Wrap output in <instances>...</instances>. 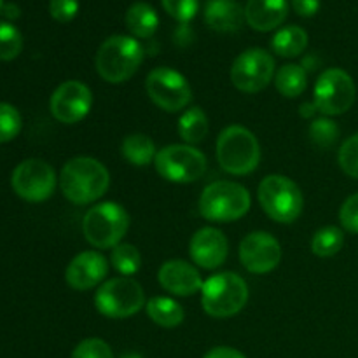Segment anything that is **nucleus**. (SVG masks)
I'll use <instances>...</instances> for the list:
<instances>
[{
	"mask_svg": "<svg viewBox=\"0 0 358 358\" xmlns=\"http://www.w3.org/2000/svg\"><path fill=\"white\" fill-rule=\"evenodd\" d=\"M110 264L122 276H133L140 269V264H142L138 248L131 243H119L112 250Z\"/></svg>",
	"mask_w": 358,
	"mask_h": 358,
	"instance_id": "28",
	"label": "nucleus"
},
{
	"mask_svg": "<svg viewBox=\"0 0 358 358\" xmlns=\"http://www.w3.org/2000/svg\"><path fill=\"white\" fill-rule=\"evenodd\" d=\"M178 135L187 145L203 142L208 135V117L201 107H191L178 119Z\"/></svg>",
	"mask_w": 358,
	"mask_h": 358,
	"instance_id": "25",
	"label": "nucleus"
},
{
	"mask_svg": "<svg viewBox=\"0 0 358 358\" xmlns=\"http://www.w3.org/2000/svg\"><path fill=\"white\" fill-rule=\"evenodd\" d=\"M121 154L133 166H147L156 159V145L152 140L142 133H135L122 140Z\"/></svg>",
	"mask_w": 358,
	"mask_h": 358,
	"instance_id": "24",
	"label": "nucleus"
},
{
	"mask_svg": "<svg viewBox=\"0 0 358 358\" xmlns=\"http://www.w3.org/2000/svg\"><path fill=\"white\" fill-rule=\"evenodd\" d=\"M339 220L348 233L358 234V192L350 196L343 203L341 210H339Z\"/></svg>",
	"mask_w": 358,
	"mask_h": 358,
	"instance_id": "36",
	"label": "nucleus"
},
{
	"mask_svg": "<svg viewBox=\"0 0 358 358\" xmlns=\"http://www.w3.org/2000/svg\"><path fill=\"white\" fill-rule=\"evenodd\" d=\"M275 77V58L261 48L241 52L231 66V80L243 93H259Z\"/></svg>",
	"mask_w": 358,
	"mask_h": 358,
	"instance_id": "12",
	"label": "nucleus"
},
{
	"mask_svg": "<svg viewBox=\"0 0 358 358\" xmlns=\"http://www.w3.org/2000/svg\"><path fill=\"white\" fill-rule=\"evenodd\" d=\"M275 86L282 96H301L308 87L306 69H303L301 65H296V63L283 65L275 76Z\"/></svg>",
	"mask_w": 358,
	"mask_h": 358,
	"instance_id": "26",
	"label": "nucleus"
},
{
	"mask_svg": "<svg viewBox=\"0 0 358 358\" xmlns=\"http://www.w3.org/2000/svg\"><path fill=\"white\" fill-rule=\"evenodd\" d=\"M229 243L222 231L215 227H203L192 236L189 254L194 264L203 269H217L227 259Z\"/></svg>",
	"mask_w": 358,
	"mask_h": 358,
	"instance_id": "17",
	"label": "nucleus"
},
{
	"mask_svg": "<svg viewBox=\"0 0 358 358\" xmlns=\"http://www.w3.org/2000/svg\"><path fill=\"white\" fill-rule=\"evenodd\" d=\"M240 261L254 275L273 271L282 261V247L273 234L255 231L247 234L240 243Z\"/></svg>",
	"mask_w": 358,
	"mask_h": 358,
	"instance_id": "15",
	"label": "nucleus"
},
{
	"mask_svg": "<svg viewBox=\"0 0 358 358\" xmlns=\"http://www.w3.org/2000/svg\"><path fill=\"white\" fill-rule=\"evenodd\" d=\"M217 161L231 175H248L259 166L261 145L250 129L227 126L217 138Z\"/></svg>",
	"mask_w": 358,
	"mask_h": 358,
	"instance_id": "3",
	"label": "nucleus"
},
{
	"mask_svg": "<svg viewBox=\"0 0 358 358\" xmlns=\"http://www.w3.org/2000/svg\"><path fill=\"white\" fill-rule=\"evenodd\" d=\"M259 203L269 219L280 224H292L304 208L299 185L283 175H268L259 185Z\"/></svg>",
	"mask_w": 358,
	"mask_h": 358,
	"instance_id": "7",
	"label": "nucleus"
},
{
	"mask_svg": "<svg viewBox=\"0 0 358 358\" xmlns=\"http://www.w3.org/2000/svg\"><path fill=\"white\" fill-rule=\"evenodd\" d=\"M93 107V93L80 80H65L51 94L49 108L56 121L76 124L90 114Z\"/></svg>",
	"mask_w": 358,
	"mask_h": 358,
	"instance_id": "14",
	"label": "nucleus"
},
{
	"mask_svg": "<svg viewBox=\"0 0 358 358\" xmlns=\"http://www.w3.org/2000/svg\"><path fill=\"white\" fill-rule=\"evenodd\" d=\"M164 10L178 23H189L196 16L199 0H161Z\"/></svg>",
	"mask_w": 358,
	"mask_h": 358,
	"instance_id": "34",
	"label": "nucleus"
},
{
	"mask_svg": "<svg viewBox=\"0 0 358 358\" xmlns=\"http://www.w3.org/2000/svg\"><path fill=\"white\" fill-rule=\"evenodd\" d=\"M292 7L299 16L311 17L320 9V0H292Z\"/></svg>",
	"mask_w": 358,
	"mask_h": 358,
	"instance_id": "37",
	"label": "nucleus"
},
{
	"mask_svg": "<svg viewBox=\"0 0 358 358\" xmlns=\"http://www.w3.org/2000/svg\"><path fill=\"white\" fill-rule=\"evenodd\" d=\"M287 0H248L245 6V20L257 31L275 30L287 20Z\"/></svg>",
	"mask_w": 358,
	"mask_h": 358,
	"instance_id": "19",
	"label": "nucleus"
},
{
	"mask_svg": "<svg viewBox=\"0 0 358 358\" xmlns=\"http://www.w3.org/2000/svg\"><path fill=\"white\" fill-rule=\"evenodd\" d=\"M126 27L135 37L150 38L159 27V17L152 6L147 2H135L126 10Z\"/></svg>",
	"mask_w": 358,
	"mask_h": 358,
	"instance_id": "21",
	"label": "nucleus"
},
{
	"mask_svg": "<svg viewBox=\"0 0 358 358\" xmlns=\"http://www.w3.org/2000/svg\"><path fill=\"white\" fill-rule=\"evenodd\" d=\"M129 215L119 203L105 201L93 206L83 219V233L94 248H114L128 233Z\"/></svg>",
	"mask_w": 358,
	"mask_h": 358,
	"instance_id": "6",
	"label": "nucleus"
},
{
	"mask_svg": "<svg viewBox=\"0 0 358 358\" xmlns=\"http://www.w3.org/2000/svg\"><path fill=\"white\" fill-rule=\"evenodd\" d=\"M2 9H3V0H0V13H2Z\"/></svg>",
	"mask_w": 358,
	"mask_h": 358,
	"instance_id": "42",
	"label": "nucleus"
},
{
	"mask_svg": "<svg viewBox=\"0 0 358 358\" xmlns=\"http://www.w3.org/2000/svg\"><path fill=\"white\" fill-rule=\"evenodd\" d=\"M252 199L241 184L219 180L206 185L199 198V213L212 222H233L247 215Z\"/></svg>",
	"mask_w": 358,
	"mask_h": 358,
	"instance_id": "5",
	"label": "nucleus"
},
{
	"mask_svg": "<svg viewBox=\"0 0 358 358\" xmlns=\"http://www.w3.org/2000/svg\"><path fill=\"white\" fill-rule=\"evenodd\" d=\"M205 21L212 30L220 34L238 31L245 20V9L234 0H210L205 7Z\"/></svg>",
	"mask_w": 358,
	"mask_h": 358,
	"instance_id": "20",
	"label": "nucleus"
},
{
	"mask_svg": "<svg viewBox=\"0 0 358 358\" xmlns=\"http://www.w3.org/2000/svg\"><path fill=\"white\" fill-rule=\"evenodd\" d=\"M157 280L166 292L180 297H189L196 292H201L203 283H205L198 269L180 259L164 262L157 273Z\"/></svg>",
	"mask_w": 358,
	"mask_h": 358,
	"instance_id": "18",
	"label": "nucleus"
},
{
	"mask_svg": "<svg viewBox=\"0 0 358 358\" xmlns=\"http://www.w3.org/2000/svg\"><path fill=\"white\" fill-rule=\"evenodd\" d=\"M94 306L103 317L121 320L133 317L145 306V294L136 280L119 276L101 283L94 296Z\"/></svg>",
	"mask_w": 358,
	"mask_h": 358,
	"instance_id": "8",
	"label": "nucleus"
},
{
	"mask_svg": "<svg viewBox=\"0 0 358 358\" xmlns=\"http://www.w3.org/2000/svg\"><path fill=\"white\" fill-rule=\"evenodd\" d=\"M23 51V37L21 31L13 23L2 21L0 23V59L10 62L17 58Z\"/></svg>",
	"mask_w": 358,
	"mask_h": 358,
	"instance_id": "29",
	"label": "nucleus"
},
{
	"mask_svg": "<svg viewBox=\"0 0 358 358\" xmlns=\"http://www.w3.org/2000/svg\"><path fill=\"white\" fill-rule=\"evenodd\" d=\"M345 245V233L336 226L322 227L311 240V250L317 257H332Z\"/></svg>",
	"mask_w": 358,
	"mask_h": 358,
	"instance_id": "27",
	"label": "nucleus"
},
{
	"mask_svg": "<svg viewBox=\"0 0 358 358\" xmlns=\"http://www.w3.org/2000/svg\"><path fill=\"white\" fill-rule=\"evenodd\" d=\"M203 358H247L241 352L238 350L229 348V346H217V348H212L208 353H206Z\"/></svg>",
	"mask_w": 358,
	"mask_h": 358,
	"instance_id": "38",
	"label": "nucleus"
},
{
	"mask_svg": "<svg viewBox=\"0 0 358 358\" xmlns=\"http://www.w3.org/2000/svg\"><path fill=\"white\" fill-rule=\"evenodd\" d=\"M145 90L152 103L166 112L184 110L192 100L189 80L170 66H157L150 70L145 79Z\"/></svg>",
	"mask_w": 358,
	"mask_h": 358,
	"instance_id": "11",
	"label": "nucleus"
},
{
	"mask_svg": "<svg viewBox=\"0 0 358 358\" xmlns=\"http://www.w3.org/2000/svg\"><path fill=\"white\" fill-rule=\"evenodd\" d=\"M315 112H317V107H315V103L301 105V115H303V117H311Z\"/></svg>",
	"mask_w": 358,
	"mask_h": 358,
	"instance_id": "39",
	"label": "nucleus"
},
{
	"mask_svg": "<svg viewBox=\"0 0 358 358\" xmlns=\"http://www.w3.org/2000/svg\"><path fill=\"white\" fill-rule=\"evenodd\" d=\"M21 131V115L16 107L9 103H0V143L16 138Z\"/></svg>",
	"mask_w": 358,
	"mask_h": 358,
	"instance_id": "31",
	"label": "nucleus"
},
{
	"mask_svg": "<svg viewBox=\"0 0 358 358\" xmlns=\"http://www.w3.org/2000/svg\"><path fill=\"white\" fill-rule=\"evenodd\" d=\"M49 13H51L52 20L59 21V23H69L79 13V0H51Z\"/></svg>",
	"mask_w": 358,
	"mask_h": 358,
	"instance_id": "35",
	"label": "nucleus"
},
{
	"mask_svg": "<svg viewBox=\"0 0 358 358\" xmlns=\"http://www.w3.org/2000/svg\"><path fill=\"white\" fill-rule=\"evenodd\" d=\"M121 358H143V357L138 355V353H126V355H122Z\"/></svg>",
	"mask_w": 358,
	"mask_h": 358,
	"instance_id": "41",
	"label": "nucleus"
},
{
	"mask_svg": "<svg viewBox=\"0 0 358 358\" xmlns=\"http://www.w3.org/2000/svg\"><path fill=\"white\" fill-rule=\"evenodd\" d=\"M357 87L352 76L343 69H327L315 84L313 103L325 115H341L355 101Z\"/></svg>",
	"mask_w": 358,
	"mask_h": 358,
	"instance_id": "10",
	"label": "nucleus"
},
{
	"mask_svg": "<svg viewBox=\"0 0 358 358\" xmlns=\"http://www.w3.org/2000/svg\"><path fill=\"white\" fill-rule=\"evenodd\" d=\"M154 166L164 180L173 182V184H191L205 175L206 157L194 145L173 143V145L163 147L156 154Z\"/></svg>",
	"mask_w": 358,
	"mask_h": 358,
	"instance_id": "9",
	"label": "nucleus"
},
{
	"mask_svg": "<svg viewBox=\"0 0 358 358\" xmlns=\"http://www.w3.org/2000/svg\"><path fill=\"white\" fill-rule=\"evenodd\" d=\"M70 358H114V353L103 339L90 338L76 346Z\"/></svg>",
	"mask_w": 358,
	"mask_h": 358,
	"instance_id": "33",
	"label": "nucleus"
},
{
	"mask_svg": "<svg viewBox=\"0 0 358 358\" xmlns=\"http://www.w3.org/2000/svg\"><path fill=\"white\" fill-rule=\"evenodd\" d=\"M338 161L341 170L348 177L357 178L358 180V133L343 142L338 154Z\"/></svg>",
	"mask_w": 358,
	"mask_h": 358,
	"instance_id": "32",
	"label": "nucleus"
},
{
	"mask_svg": "<svg viewBox=\"0 0 358 358\" xmlns=\"http://www.w3.org/2000/svg\"><path fill=\"white\" fill-rule=\"evenodd\" d=\"M145 310L150 320L161 327L171 329L184 322V310L177 301L170 299V297H152L145 304Z\"/></svg>",
	"mask_w": 358,
	"mask_h": 358,
	"instance_id": "23",
	"label": "nucleus"
},
{
	"mask_svg": "<svg viewBox=\"0 0 358 358\" xmlns=\"http://www.w3.org/2000/svg\"><path fill=\"white\" fill-rule=\"evenodd\" d=\"M308 48V34L297 24L282 28L271 38V49L282 58H296Z\"/></svg>",
	"mask_w": 358,
	"mask_h": 358,
	"instance_id": "22",
	"label": "nucleus"
},
{
	"mask_svg": "<svg viewBox=\"0 0 358 358\" xmlns=\"http://www.w3.org/2000/svg\"><path fill=\"white\" fill-rule=\"evenodd\" d=\"M14 192L24 201L41 203L51 198L56 187V173L42 159H27L16 166L10 178Z\"/></svg>",
	"mask_w": 358,
	"mask_h": 358,
	"instance_id": "13",
	"label": "nucleus"
},
{
	"mask_svg": "<svg viewBox=\"0 0 358 358\" xmlns=\"http://www.w3.org/2000/svg\"><path fill=\"white\" fill-rule=\"evenodd\" d=\"M310 138L320 149H331L339 138V128L332 119H315L310 126Z\"/></svg>",
	"mask_w": 358,
	"mask_h": 358,
	"instance_id": "30",
	"label": "nucleus"
},
{
	"mask_svg": "<svg viewBox=\"0 0 358 358\" xmlns=\"http://www.w3.org/2000/svg\"><path fill=\"white\" fill-rule=\"evenodd\" d=\"M110 185L108 170L94 157H73L63 166L59 187L73 205H90L100 199Z\"/></svg>",
	"mask_w": 358,
	"mask_h": 358,
	"instance_id": "1",
	"label": "nucleus"
},
{
	"mask_svg": "<svg viewBox=\"0 0 358 358\" xmlns=\"http://www.w3.org/2000/svg\"><path fill=\"white\" fill-rule=\"evenodd\" d=\"M6 10H7V14H9V16H17V14H20V10H17L16 7L13 6V3H7Z\"/></svg>",
	"mask_w": 358,
	"mask_h": 358,
	"instance_id": "40",
	"label": "nucleus"
},
{
	"mask_svg": "<svg viewBox=\"0 0 358 358\" xmlns=\"http://www.w3.org/2000/svg\"><path fill=\"white\" fill-rule=\"evenodd\" d=\"M142 62V44L128 35H112L105 38L94 58L96 72L110 84H121L131 79Z\"/></svg>",
	"mask_w": 358,
	"mask_h": 358,
	"instance_id": "2",
	"label": "nucleus"
},
{
	"mask_svg": "<svg viewBox=\"0 0 358 358\" xmlns=\"http://www.w3.org/2000/svg\"><path fill=\"white\" fill-rule=\"evenodd\" d=\"M108 273V261L96 250L83 252L70 261L65 280L73 290H91L100 285Z\"/></svg>",
	"mask_w": 358,
	"mask_h": 358,
	"instance_id": "16",
	"label": "nucleus"
},
{
	"mask_svg": "<svg viewBox=\"0 0 358 358\" xmlns=\"http://www.w3.org/2000/svg\"><path fill=\"white\" fill-rule=\"evenodd\" d=\"M248 301V287L231 271L210 276L201 289V306L212 318H229L240 313Z\"/></svg>",
	"mask_w": 358,
	"mask_h": 358,
	"instance_id": "4",
	"label": "nucleus"
}]
</instances>
